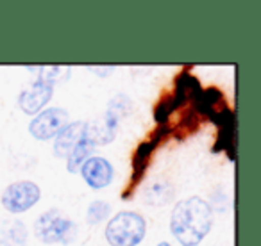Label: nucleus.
<instances>
[{"instance_id":"39448f33","label":"nucleus","mask_w":261,"mask_h":246,"mask_svg":"<svg viewBox=\"0 0 261 246\" xmlns=\"http://www.w3.org/2000/svg\"><path fill=\"white\" fill-rule=\"evenodd\" d=\"M40 188L31 180L13 182L2 193V205L13 214H20L34 207L40 200Z\"/></svg>"},{"instance_id":"f03ea898","label":"nucleus","mask_w":261,"mask_h":246,"mask_svg":"<svg viewBox=\"0 0 261 246\" xmlns=\"http://www.w3.org/2000/svg\"><path fill=\"white\" fill-rule=\"evenodd\" d=\"M130 100L125 95H118L109 102V107L102 118L95 119L91 123H86V138L93 143L95 146L106 145V143L113 141L116 136V129H118L122 118H125L130 112Z\"/></svg>"},{"instance_id":"1a4fd4ad","label":"nucleus","mask_w":261,"mask_h":246,"mask_svg":"<svg viewBox=\"0 0 261 246\" xmlns=\"http://www.w3.org/2000/svg\"><path fill=\"white\" fill-rule=\"evenodd\" d=\"M167 132H168V129H160V131L154 134V138L150 139V141H143L142 145L138 146L135 157H133V177H130L129 191L123 195V198H127V196H129V193L135 189V186L142 180L143 173H145L147 166H149V161H150V156H152L154 148H156L158 143H160V139L163 138Z\"/></svg>"},{"instance_id":"0eeeda50","label":"nucleus","mask_w":261,"mask_h":246,"mask_svg":"<svg viewBox=\"0 0 261 246\" xmlns=\"http://www.w3.org/2000/svg\"><path fill=\"white\" fill-rule=\"evenodd\" d=\"M52 93H54V84L38 77V80L33 86L22 91L18 98V105L27 114H36L38 111H41L47 105V102L52 98Z\"/></svg>"},{"instance_id":"f257e3e1","label":"nucleus","mask_w":261,"mask_h":246,"mask_svg":"<svg viewBox=\"0 0 261 246\" xmlns=\"http://www.w3.org/2000/svg\"><path fill=\"white\" fill-rule=\"evenodd\" d=\"M213 223V212L206 200L192 196L179 202L172 210L170 230L182 246L200 244Z\"/></svg>"},{"instance_id":"9d476101","label":"nucleus","mask_w":261,"mask_h":246,"mask_svg":"<svg viewBox=\"0 0 261 246\" xmlns=\"http://www.w3.org/2000/svg\"><path fill=\"white\" fill-rule=\"evenodd\" d=\"M86 138V121L68 123L58 136H56L54 153L58 157H68V153Z\"/></svg>"},{"instance_id":"9b49d317","label":"nucleus","mask_w":261,"mask_h":246,"mask_svg":"<svg viewBox=\"0 0 261 246\" xmlns=\"http://www.w3.org/2000/svg\"><path fill=\"white\" fill-rule=\"evenodd\" d=\"M172 196H174L172 186L168 184L167 180H158V182H152L150 188L145 191V203L154 205V207L167 205L172 200Z\"/></svg>"},{"instance_id":"7ed1b4c3","label":"nucleus","mask_w":261,"mask_h":246,"mask_svg":"<svg viewBox=\"0 0 261 246\" xmlns=\"http://www.w3.org/2000/svg\"><path fill=\"white\" fill-rule=\"evenodd\" d=\"M147 223L138 212L123 210L113 216L106 227V239L111 246H138L145 237Z\"/></svg>"},{"instance_id":"f8f14e48","label":"nucleus","mask_w":261,"mask_h":246,"mask_svg":"<svg viewBox=\"0 0 261 246\" xmlns=\"http://www.w3.org/2000/svg\"><path fill=\"white\" fill-rule=\"evenodd\" d=\"M93 150H95V145L88 138H84L83 141H81L79 145H77L75 148L68 153V157H66V159H68L66 168H68L70 173H77V171L81 170V166L90 159V156H91Z\"/></svg>"},{"instance_id":"ddd939ff","label":"nucleus","mask_w":261,"mask_h":246,"mask_svg":"<svg viewBox=\"0 0 261 246\" xmlns=\"http://www.w3.org/2000/svg\"><path fill=\"white\" fill-rule=\"evenodd\" d=\"M2 242L6 246H22L27 239V228L22 221L13 220V221H6L4 227H2Z\"/></svg>"},{"instance_id":"423d86ee","label":"nucleus","mask_w":261,"mask_h":246,"mask_svg":"<svg viewBox=\"0 0 261 246\" xmlns=\"http://www.w3.org/2000/svg\"><path fill=\"white\" fill-rule=\"evenodd\" d=\"M66 125H68V112L61 107H50L40 112L29 123V132L33 138L45 141V139L56 138Z\"/></svg>"},{"instance_id":"2eb2a0df","label":"nucleus","mask_w":261,"mask_h":246,"mask_svg":"<svg viewBox=\"0 0 261 246\" xmlns=\"http://www.w3.org/2000/svg\"><path fill=\"white\" fill-rule=\"evenodd\" d=\"M109 210H111V205L104 200H95L90 207H88V214H86V220L88 223L91 225H97L100 223L102 220L109 216Z\"/></svg>"},{"instance_id":"4468645a","label":"nucleus","mask_w":261,"mask_h":246,"mask_svg":"<svg viewBox=\"0 0 261 246\" xmlns=\"http://www.w3.org/2000/svg\"><path fill=\"white\" fill-rule=\"evenodd\" d=\"M175 109H177V104H175L174 95H168V97L160 100V104L156 105V109H154V118H156L158 123L163 125V123L168 121V118H170Z\"/></svg>"},{"instance_id":"20e7f679","label":"nucleus","mask_w":261,"mask_h":246,"mask_svg":"<svg viewBox=\"0 0 261 246\" xmlns=\"http://www.w3.org/2000/svg\"><path fill=\"white\" fill-rule=\"evenodd\" d=\"M73 232H75V225L65 218L58 209H52L48 212H43L38 218L36 225H34V234L40 241L47 242V244H54V242H70Z\"/></svg>"},{"instance_id":"dca6fc26","label":"nucleus","mask_w":261,"mask_h":246,"mask_svg":"<svg viewBox=\"0 0 261 246\" xmlns=\"http://www.w3.org/2000/svg\"><path fill=\"white\" fill-rule=\"evenodd\" d=\"M158 246H170V244H168V242H160Z\"/></svg>"},{"instance_id":"6e6552de","label":"nucleus","mask_w":261,"mask_h":246,"mask_svg":"<svg viewBox=\"0 0 261 246\" xmlns=\"http://www.w3.org/2000/svg\"><path fill=\"white\" fill-rule=\"evenodd\" d=\"M83 178L90 188L104 189L113 180V166L104 157H90L86 163L81 166Z\"/></svg>"}]
</instances>
